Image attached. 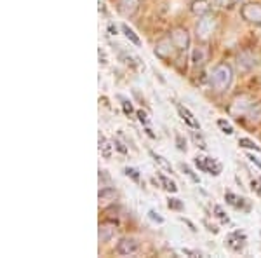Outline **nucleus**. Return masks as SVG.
Instances as JSON below:
<instances>
[{
	"label": "nucleus",
	"instance_id": "obj_39",
	"mask_svg": "<svg viewBox=\"0 0 261 258\" xmlns=\"http://www.w3.org/2000/svg\"><path fill=\"white\" fill-rule=\"evenodd\" d=\"M183 255H190V256H202V253H200V251H195V249H188V248H185V249H183Z\"/></svg>",
	"mask_w": 261,
	"mask_h": 258
},
{
	"label": "nucleus",
	"instance_id": "obj_32",
	"mask_svg": "<svg viewBox=\"0 0 261 258\" xmlns=\"http://www.w3.org/2000/svg\"><path fill=\"white\" fill-rule=\"evenodd\" d=\"M213 4H214V6L223 7V9H225V7H231V6H233V0H213Z\"/></svg>",
	"mask_w": 261,
	"mask_h": 258
},
{
	"label": "nucleus",
	"instance_id": "obj_18",
	"mask_svg": "<svg viewBox=\"0 0 261 258\" xmlns=\"http://www.w3.org/2000/svg\"><path fill=\"white\" fill-rule=\"evenodd\" d=\"M246 117L251 124H259L261 122V103H252L249 112L246 113Z\"/></svg>",
	"mask_w": 261,
	"mask_h": 258
},
{
	"label": "nucleus",
	"instance_id": "obj_11",
	"mask_svg": "<svg viewBox=\"0 0 261 258\" xmlns=\"http://www.w3.org/2000/svg\"><path fill=\"white\" fill-rule=\"evenodd\" d=\"M190 11L195 16H205L211 14V2L209 0H192Z\"/></svg>",
	"mask_w": 261,
	"mask_h": 258
},
{
	"label": "nucleus",
	"instance_id": "obj_25",
	"mask_svg": "<svg viewBox=\"0 0 261 258\" xmlns=\"http://www.w3.org/2000/svg\"><path fill=\"white\" fill-rule=\"evenodd\" d=\"M119 100L122 101V110H124V113L125 115H130V113H134V107H133V103L127 100V98H124V96H119Z\"/></svg>",
	"mask_w": 261,
	"mask_h": 258
},
{
	"label": "nucleus",
	"instance_id": "obj_29",
	"mask_svg": "<svg viewBox=\"0 0 261 258\" xmlns=\"http://www.w3.org/2000/svg\"><path fill=\"white\" fill-rule=\"evenodd\" d=\"M218 128H220L225 134H228V136H230V134H233V128H231L230 122H226L225 119H220V121H218Z\"/></svg>",
	"mask_w": 261,
	"mask_h": 258
},
{
	"label": "nucleus",
	"instance_id": "obj_5",
	"mask_svg": "<svg viewBox=\"0 0 261 258\" xmlns=\"http://www.w3.org/2000/svg\"><path fill=\"white\" fill-rule=\"evenodd\" d=\"M252 103H254L252 98H249V96H246V95H241L230 103L228 113L231 117H242V115H246V113L249 112Z\"/></svg>",
	"mask_w": 261,
	"mask_h": 258
},
{
	"label": "nucleus",
	"instance_id": "obj_7",
	"mask_svg": "<svg viewBox=\"0 0 261 258\" xmlns=\"http://www.w3.org/2000/svg\"><path fill=\"white\" fill-rule=\"evenodd\" d=\"M138 249H140V241H138V239H134V238H122L119 241V244H117L115 251L119 253V255L129 256V255H134V253H138Z\"/></svg>",
	"mask_w": 261,
	"mask_h": 258
},
{
	"label": "nucleus",
	"instance_id": "obj_30",
	"mask_svg": "<svg viewBox=\"0 0 261 258\" xmlns=\"http://www.w3.org/2000/svg\"><path fill=\"white\" fill-rule=\"evenodd\" d=\"M214 215H216V217L218 218H220V222L221 223H230V218L228 217H226V213H225V211H223V208H221V206H214Z\"/></svg>",
	"mask_w": 261,
	"mask_h": 258
},
{
	"label": "nucleus",
	"instance_id": "obj_6",
	"mask_svg": "<svg viewBox=\"0 0 261 258\" xmlns=\"http://www.w3.org/2000/svg\"><path fill=\"white\" fill-rule=\"evenodd\" d=\"M171 40L174 42V45L179 49V53H185L188 48H190V33L187 32V28H174V30L171 32Z\"/></svg>",
	"mask_w": 261,
	"mask_h": 258
},
{
	"label": "nucleus",
	"instance_id": "obj_17",
	"mask_svg": "<svg viewBox=\"0 0 261 258\" xmlns=\"http://www.w3.org/2000/svg\"><path fill=\"white\" fill-rule=\"evenodd\" d=\"M205 61H207V51H205V48H195L192 51V65L195 68L202 66Z\"/></svg>",
	"mask_w": 261,
	"mask_h": 258
},
{
	"label": "nucleus",
	"instance_id": "obj_23",
	"mask_svg": "<svg viewBox=\"0 0 261 258\" xmlns=\"http://www.w3.org/2000/svg\"><path fill=\"white\" fill-rule=\"evenodd\" d=\"M239 145L242 147V149H249V150H254V152H259L261 149L258 145H256L252 139H249V138H241L239 139Z\"/></svg>",
	"mask_w": 261,
	"mask_h": 258
},
{
	"label": "nucleus",
	"instance_id": "obj_16",
	"mask_svg": "<svg viewBox=\"0 0 261 258\" xmlns=\"http://www.w3.org/2000/svg\"><path fill=\"white\" fill-rule=\"evenodd\" d=\"M204 160H205V173H207V175H211V176L221 175L223 166H221L220 160L214 159V157H204Z\"/></svg>",
	"mask_w": 261,
	"mask_h": 258
},
{
	"label": "nucleus",
	"instance_id": "obj_1",
	"mask_svg": "<svg viewBox=\"0 0 261 258\" xmlns=\"http://www.w3.org/2000/svg\"><path fill=\"white\" fill-rule=\"evenodd\" d=\"M231 80H233V70L226 63L216 65L209 74V84L216 92H225L231 86Z\"/></svg>",
	"mask_w": 261,
	"mask_h": 258
},
{
	"label": "nucleus",
	"instance_id": "obj_4",
	"mask_svg": "<svg viewBox=\"0 0 261 258\" xmlns=\"http://www.w3.org/2000/svg\"><path fill=\"white\" fill-rule=\"evenodd\" d=\"M241 16L247 23L254 25V27H261V4L258 2L244 4L241 7Z\"/></svg>",
	"mask_w": 261,
	"mask_h": 258
},
{
	"label": "nucleus",
	"instance_id": "obj_26",
	"mask_svg": "<svg viewBox=\"0 0 261 258\" xmlns=\"http://www.w3.org/2000/svg\"><path fill=\"white\" fill-rule=\"evenodd\" d=\"M179 168H181V171H183V173H185V175H187V176H188V178H190L192 181H195V183H200V178H199V176H197V175H195V173H193V171H192V169H190V168H188V166H187V164H179Z\"/></svg>",
	"mask_w": 261,
	"mask_h": 258
},
{
	"label": "nucleus",
	"instance_id": "obj_34",
	"mask_svg": "<svg viewBox=\"0 0 261 258\" xmlns=\"http://www.w3.org/2000/svg\"><path fill=\"white\" fill-rule=\"evenodd\" d=\"M176 143H178V150L187 152V142H185V139L181 138L179 134H176Z\"/></svg>",
	"mask_w": 261,
	"mask_h": 258
},
{
	"label": "nucleus",
	"instance_id": "obj_15",
	"mask_svg": "<svg viewBox=\"0 0 261 258\" xmlns=\"http://www.w3.org/2000/svg\"><path fill=\"white\" fill-rule=\"evenodd\" d=\"M225 199H226V202H228L230 206H233L235 209H249V204H247V199L235 196L233 192H226V194H225Z\"/></svg>",
	"mask_w": 261,
	"mask_h": 258
},
{
	"label": "nucleus",
	"instance_id": "obj_9",
	"mask_svg": "<svg viewBox=\"0 0 261 258\" xmlns=\"http://www.w3.org/2000/svg\"><path fill=\"white\" fill-rule=\"evenodd\" d=\"M115 232H117V225H115V223H110V222L99 223V228H98L99 243H108V241H112V238L115 236Z\"/></svg>",
	"mask_w": 261,
	"mask_h": 258
},
{
	"label": "nucleus",
	"instance_id": "obj_27",
	"mask_svg": "<svg viewBox=\"0 0 261 258\" xmlns=\"http://www.w3.org/2000/svg\"><path fill=\"white\" fill-rule=\"evenodd\" d=\"M167 206H169V209H174V211H183L185 209V204L176 197H171L169 201H167Z\"/></svg>",
	"mask_w": 261,
	"mask_h": 258
},
{
	"label": "nucleus",
	"instance_id": "obj_13",
	"mask_svg": "<svg viewBox=\"0 0 261 258\" xmlns=\"http://www.w3.org/2000/svg\"><path fill=\"white\" fill-rule=\"evenodd\" d=\"M237 65H239V70L241 72H249L256 66V60L251 53H242L237 60Z\"/></svg>",
	"mask_w": 261,
	"mask_h": 258
},
{
	"label": "nucleus",
	"instance_id": "obj_41",
	"mask_svg": "<svg viewBox=\"0 0 261 258\" xmlns=\"http://www.w3.org/2000/svg\"><path fill=\"white\" fill-rule=\"evenodd\" d=\"M108 30H110L112 35H117V27H113V23L108 25Z\"/></svg>",
	"mask_w": 261,
	"mask_h": 258
},
{
	"label": "nucleus",
	"instance_id": "obj_24",
	"mask_svg": "<svg viewBox=\"0 0 261 258\" xmlns=\"http://www.w3.org/2000/svg\"><path fill=\"white\" fill-rule=\"evenodd\" d=\"M124 175L125 176H129L133 181H136V183H140V180H141V176H140V171H138L136 168H124Z\"/></svg>",
	"mask_w": 261,
	"mask_h": 258
},
{
	"label": "nucleus",
	"instance_id": "obj_42",
	"mask_svg": "<svg viewBox=\"0 0 261 258\" xmlns=\"http://www.w3.org/2000/svg\"><path fill=\"white\" fill-rule=\"evenodd\" d=\"M237 2H242V0H233V4H237Z\"/></svg>",
	"mask_w": 261,
	"mask_h": 258
},
{
	"label": "nucleus",
	"instance_id": "obj_19",
	"mask_svg": "<svg viewBox=\"0 0 261 258\" xmlns=\"http://www.w3.org/2000/svg\"><path fill=\"white\" fill-rule=\"evenodd\" d=\"M99 152L105 159H110L112 154H113V145L110 142H107V138L99 133Z\"/></svg>",
	"mask_w": 261,
	"mask_h": 258
},
{
	"label": "nucleus",
	"instance_id": "obj_21",
	"mask_svg": "<svg viewBox=\"0 0 261 258\" xmlns=\"http://www.w3.org/2000/svg\"><path fill=\"white\" fill-rule=\"evenodd\" d=\"M120 30H122V33H124L125 35V39H127L129 42H133L134 45H138V48H140L141 45V40H140V37L136 35V33H134V30L133 28H129L127 25H120Z\"/></svg>",
	"mask_w": 261,
	"mask_h": 258
},
{
	"label": "nucleus",
	"instance_id": "obj_31",
	"mask_svg": "<svg viewBox=\"0 0 261 258\" xmlns=\"http://www.w3.org/2000/svg\"><path fill=\"white\" fill-rule=\"evenodd\" d=\"M148 218L151 220V222L159 223V225H162V223H164V218H162L161 215H159L155 209H150V211H148Z\"/></svg>",
	"mask_w": 261,
	"mask_h": 258
},
{
	"label": "nucleus",
	"instance_id": "obj_22",
	"mask_svg": "<svg viewBox=\"0 0 261 258\" xmlns=\"http://www.w3.org/2000/svg\"><path fill=\"white\" fill-rule=\"evenodd\" d=\"M150 155H151V159L155 160V164H159L162 169H166V171H169L172 173V166H171V162L167 160L166 157H162L161 154H157V152H153V150H150Z\"/></svg>",
	"mask_w": 261,
	"mask_h": 258
},
{
	"label": "nucleus",
	"instance_id": "obj_40",
	"mask_svg": "<svg viewBox=\"0 0 261 258\" xmlns=\"http://www.w3.org/2000/svg\"><path fill=\"white\" fill-rule=\"evenodd\" d=\"M98 54H99V63H103V65H107V54H105V51L99 48V51H98Z\"/></svg>",
	"mask_w": 261,
	"mask_h": 258
},
{
	"label": "nucleus",
	"instance_id": "obj_14",
	"mask_svg": "<svg viewBox=\"0 0 261 258\" xmlns=\"http://www.w3.org/2000/svg\"><path fill=\"white\" fill-rule=\"evenodd\" d=\"M141 0H120V11L124 16H134L140 9Z\"/></svg>",
	"mask_w": 261,
	"mask_h": 258
},
{
	"label": "nucleus",
	"instance_id": "obj_12",
	"mask_svg": "<svg viewBox=\"0 0 261 258\" xmlns=\"http://www.w3.org/2000/svg\"><path fill=\"white\" fill-rule=\"evenodd\" d=\"M119 197V192H117L113 187H103L99 189V194H98V199H99V204L105 206V204H110V202L117 201Z\"/></svg>",
	"mask_w": 261,
	"mask_h": 258
},
{
	"label": "nucleus",
	"instance_id": "obj_33",
	"mask_svg": "<svg viewBox=\"0 0 261 258\" xmlns=\"http://www.w3.org/2000/svg\"><path fill=\"white\" fill-rule=\"evenodd\" d=\"M195 166L199 168L202 173H205V160H204L202 155H197V157H195Z\"/></svg>",
	"mask_w": 261,
	"mask_h": 258
},
{
	"label": "nucleus",
	"instance_id": "obj_38",
	"mask_svg": "<svg viewBox=\"0 0 261 258\" xmlns=\"http://www.w3.org/2000/svg\"><path fill=\"white\" fill-rule=\"evenodd\" d=\"M113 145H115V149L120 152V154H127V149H125L124 145H122V143L119 142V139H115V142H113Z\"/></svg>",
	"mask_w": 261,
	"mask_h": 258
},
{
	"label": "nucleus",
	"instance_id": "obj_8",
	"mask_svg": "<svg viewBox=\"0 0 261 258\" xmlns=\"http://www.w3.org/2000/svg\"><path fill=\"white\" fill-rule=\"evenodd\" d=\"M244 244H246V234L241 230H235L226 238V246H228L231 251L239 253L244 249Z\"/></svg>",
	"mask_w": 261,
	"mask_h": 258
},
{
	"label": "nucleus",
	"instance_id": "obj_37",
	"mask_svg": "<svg viewBox=\"0 0 261 258\" xmlns=\"http://www.w3.org/2000/svg\"><path fill=\"white\" fill-rule=\"evenodd\" d=\"M247 159H249L251 162L254 164V166L258 168V169H261V160L258 157H254V154H247Z\"/></svg>",
	"mask_w": 261,
	"mask_h": 258
},
{
	"label": "nucleus",
	"instance_id": "obj_10",
	"mask_svg": "<svg viewBox=\"0 0 261 258\" xmlns=\"http://www.w3.org/2000/svg\"><path fill=\"white\" fill-rule=\"evenodd\" d=\"M178 113H179V117H181V121L185 122L187 126H190L192 129H200V124H199V121L195 119V115L188 110L187 107H183V105H178Z\"/></svg>",
	"mask_w": 261,
	"mask_h": 258
},
{
	"label": "nucleus",
	"instance_id": "obj_3",
	"mask_svg": "<svg viewBox=\"0 0 261 258\" xmlns=\"http://www.w3.org/2000/svg\"><path fill=\"white\" fill-rule=\"evenodd\" d=\"M216 25H218V21L214 16H211V14L200 16L199 23H197V28H195L197 40L207 42L214 35V32H216Z\"/></svg>",
	"mask_w": 261,
	"mask_h": 258
},
{
	"label": "nucleus",
	"instance_id": "obj_2",
	"mask_svg": "<svg viewBox=\"0 0 261 258\" xmlns=\"http://www.w3.org/2000/svg\"><path fill=\"white\" fill-rule=\"evenodd\" d=\"M155 56L159 58V60L169 63V61H174L176 58H178L179 54V49L174 45V42L171 40V37H164L155 44V49H153Z\"/></svg>",
	"mask_w": 261,
	"mask_h": 258
},
{
	"label": "nucleus",
	"instance_id": "obj_36",
	"mask_svg": "<svg viewBox=\"0 0 261 258\" xmlns=\"http://www.w3.org/2000/svg\"><path fill=\"white\" fill-rule=\"evenodd\" d=\"M251 189H252V190H254V192H256V194H258V196L261 197V183H259V181L252 180V181H251Z\"/></svg>",
	"mask_w": 261,
	"mask_h": 258
},
{
	"label": "nucleus",
	"instance_id": "obj_35",
	"mask_svg": "<svg viewBox=\"0 0 261 258\" xmlns=\"http://www.w3.org/2000/svg\"><path fill=\"white\" fill-rule=\"evenodd\" d=\"M136 115H138V119H140V122L141 124H148V115H146L145 112H143V110H140V112H136Z\"/></svg>",
	"mask_w": 261,
	"mask_h": 258
},
{
	"label": "nucleus",
	"instance_id": "obj_28",
	"mask_svg": "<svg viewBox=\"0 0 261 258\" xmlns=\"http://www.w3.org/2000/svg\"><path fill=\"white\" fill-rule=\"evenodd\" d=\"M99 185H101V189H103V187H112V178L108 176V173L105 171V169H103V171L99 169Z\"/></svg>",
	"mask_w": 261,
	"mask_h": 258
},
{
	"label": "nucleus",
	"instance_id": "obj_20",
	"mask_svg": "<svg viewBox=\"0 0 261 258\" xmlns=\"http://www.w3.org/2000/svg\"><path fill=\"white\" fill-rule=\"evenodd\" d=\"M157 176H159V181H161L162 189H166L167 192H171V194L178 192V187H176V183L169 178V176H166L164 173H157Z\"/></svg>",
	"mask_w": 261,
	"mask_h": 258
}]
</instances>
